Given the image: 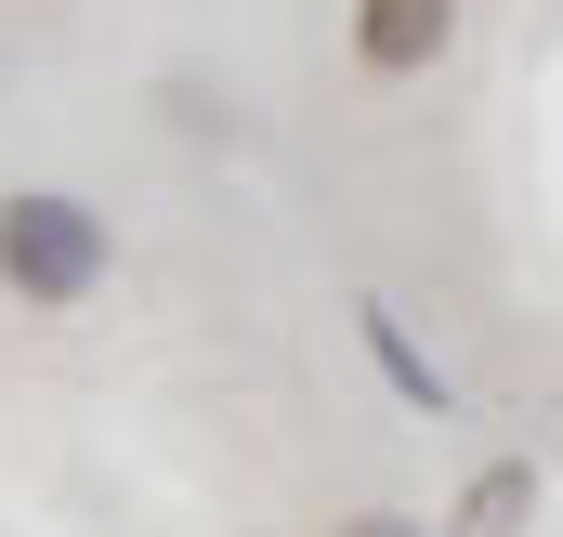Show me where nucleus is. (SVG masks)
<instances>
[{"instance_id":"5","label":"nucleus","mask_w":563,"mask_h":537,"mask_svg":"<svg viewBox=\"0 0 563 537\" xmlns=\"http://www.w3.org/2000/svg\"><path fill=\"white\" fill-rule=\"evenodd\" d=\"M341 537H432V525H407V512H354Z\"/></svg>"},{"instance_id":"1","label":"nucleus","mask_w":563,"mask_h":537,"mask_svg":"<svg viewBox=\"0 0 563 537\" xmlns=\"http://www.w3.org/2000/svg\"><path fill=\"white\" fill-rule=\"evenodd\" d=\"M0 275H13V302H92L106 288V210H79V197H0Z\"/></svg>"},{"instance_id":"3","label":"nucleus","mask_w":563,"mask_h":537,"mask_svg":"<svg viewBox=\"0 0 563 537\" xmlns=\"http://www.w3.org/2000/svg\"><path fill=\"white\" fill-rule=\"evenodd\" d=\"M367 354H380V368H394V394H407V406H445V381H432L420 354H407V328H394V315H380V302H367Z\"/></svg>"},{"instance_id":"4","label":"nucleus","mask_w":563,"mask_h":537,"mask_svg":"<svg viewBox=\"0 0 563 537\" xmlns=\"http://www.w3.org/2000/svg\"><path fill=\"white\" fill-rule=\"evenodd\" d=\"M511 512H525V472H485L472 485V537H511Z\"/></svg>"},{"instance_id":"2","label":"nucleus","mask_w":563,"mask_h":537,"mask_svg":"<svg viewBox=\"0 0 563 537\" xmlns=\"http://www.w3.org/2000/svg\"><path fill=\"white\" fill-rule=\"evenodd\" d=\"M445 26H459V0H354V53L380 66V79H407L445 53Z\"/></svg>"}]
</instances>
